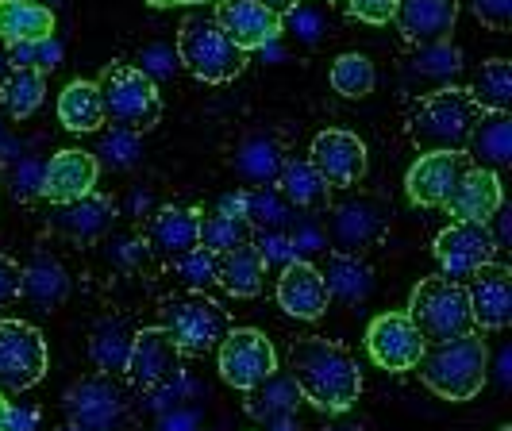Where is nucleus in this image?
<instances>
[{"mask_svg": "<svg viewBox=\"0 0 512 431\" xmlns=\"http://www.w3.org/2000/svg\"><path fill=\"white\" fill-rule=\"evenodd\" d=\"M289 381L297 389V397L308 401L316 412L328 416H343L362 393L359 362L351 351L335 339L324 335H308V339H293L289 347Z\"/></svg>", "mask_w": 512, "mask_h": 431, "instance_id": "obj_1", "label": "nucleus"}, {"mask_svg": "<svg viewBox=\"0 0 512 431\" xmlns=\"http://www.w3.org/2000/svg\"><path fill=\"white\" fill-rule=\"evenodd\" d=\"M424 385L443 401H474L486 389L489 347L482 335L466 331L447 343H428L424 358L416 362Z\"/></svg>", "mask_w": 512, "mask_h": 431, "instance_id": "obj_2", "label": "nucleus"}, {"mask_svg": "<svg viewBox=\"0 0 512 431\" xmlns=\"http://www.w3.org/2000/svg\"><path fill=\"white\" fill-rule=\"evenodd\" d=\"M482 108L474 104L470 89L439 85L436 93L412 104L409 139L420 151H466V139L478 124Z\"/></svg>", "mask_w": 512, "mask_h": 431, "instance_id": "obj_3", "label": "nucleus"}, {"mask_svg": "<svg viewBox=\"0 0 512 431\" xmlns=\"http://www.w3.org/2000/svg\"><path fill=\"white\" fill-rule=\"evenodd\" d=\"M174 54L189 74L197 81H208V85L235 81L247 66V54L231 43L212 16H189L178 27V51Z\"/></svg>", "mask_w": 512, "mask_h": 431, "instance_id": "obj_4", "label": "nucleus"}, {"mask_svg": "<svg viewBox=\"0 0 512 431\" xmlns=\"http://www.w3.org/2000/svg\"><path fill=\"white\" fill-rule=\"evenodd\" d=\"M409 320L428 343H447V339H459L466 331H474L466 285L443 278V274L424 278L409 297Z\"/></svg>", "mask_w": 512, "mask_h": 431, "instance_id": "obj_5", "label": "nucleus"}, {"mask_svg": "<svg viewBox=\"0 0 512 431\" xmlns=\"http://www.w3.org/2000/svg\"><path fill=\"white\" fill-rule=\"evenodd\" d=\"M101 93L104 120L112 127H128V131H151L162 116V97L158 85L135 66H108L97 81Z\"/></svg>", "mask_w": 512, "mask_h": 431, "instance_id": "obj_6", "label": "nucleus"}, {"mask_svg": "<svg viewBox=\"0 0 512 431\" xmlns=\"http://www.w3.org/2000/svg\"><path fill=\"white\" fill-rule=\"evenodd\" d=\"M162 331L174 339L181 355H208L220 347V339L231 331L228 312L205 293L170 297L162 305Z\"/></svg>", "mask_w": 512, "mask_h": 431, "instance_id": "obj_7", "label": "nucleus"}, {"mask_svg": "<svg viewBox=\"0 0 512 431\" xmlns=\"http://www.w3.org/2000/svg\"><path fill=\"white\" fill-rule=\"evenodd\" d=\"M66 420L81 431H120L128 424V389L112 374H85L62 393Z\"/></svg>", "mask_w": 512, "mask_h": 431, "instance_id": "obj_8", "label": "nucleus"}, {"mask_svg": "<svg viewBox=\"0 0 512 431\" xmlns=\"http://www.w3.org/2000/svg\"><path fill=\"white\" fill-rule=\"evenodd\" d=\"M216 362H220V378L243 393H255L278 374V351L255 328H231L216 347Z\"/></svg>", "mask_w": 512, "mask_h": 431, "instance_id": "obj_9", "label": "nucleus"}, {"mask_svg": "<svg viewBox=\"0 0 512 431\" xmlns=\"http://www.w3.org/2000/svg\"><path fill=\"white\" fill-rule=\"evenodd\" d=\"M51 366L47 339L24 320H0V393H24Z\"/></svg>", "mask_w": 512, "mask_h": 431, "instance_id": "obj_10", "label": "nucleus"}, {"mask_svg": "<svg viewBox=\"0 0 512 431\" xmlns=\"http://www.w3.org/2000/svg\"><path fill=\"white\" fill-rule=\"evenodd\" d=\"M385 228H389V208L382 197H347L332 208V220H328V239L339 254H362L366 247L382 243Z\"/></svg>", "mask_w": 512, "mask_h": 431, "instance_id": "obj_11", "label": "nucleus"}, {"mask_svg": "<svg viewBox=\"0 0 512 431\" xmlns=\"http://www.w3.org/2000/svg\"><path fill=\"white\" fill-rule=\"evenodd\" d=\"M366 351L370 358L389 370V374H405L416 370V362L428 351V339L416 331V324L409 320V312H382L370 320L366 328Z\"/></svg>", "mask_w": 512, "mask_h": 431, "instance_id": "obj_12", "label": "nucleus"}, {"mask_svg": "<svg viewBox=\"0 0 512 431\" xmlns=\"http://www.w3.org/2000/svg\"><path fill=\"white\" fill-rule=\"evenodd\" d=\"M308 162L316 166V174L324 178L328 189H351L366 178V166H370V154L355 131H343V127H328L312 139L308 147Z\"/></svg>", "mask_w": 512, "mask_h": 431, "instance_id": "obj_13", "label": "nucleus"}, {"mask_svg": "<svg viewBox=\"0 0 512 431\" xmlns=\"http://www.w3.org/2000/svg\"><path fill=\"white\" fill-rule=\"evenodd\" d=\"M497 254V239L489 224H474V220H455L451 228L436 235V262L443 278L466 281L474 270H482Z\"/></svg>", "mask_w": 512, "mask_h": 431, "instance_id": "obj_14", "label": "nucleus"}, {"mask_svg": "<svg viewBox=\"0 0 512 431\" xmlns=\"http://www.w3.org/2000/svg\"><path fill=\"white\" fill-rule=\"evenodd\" d=\"M470 170L466 151H424L405 174V193L420 208H443Z\"/></svg>", "mask_w": 512, "mask_h": 431, "instance_id": "obj_15", "label": "nucleus"}, {"mask_svg": "<svg viewBox=\"0 0 512 431\" xmlns=\"http://www.w3.org/2000/svg\"><path fill=\"white\" fill-rule=\"evenodd\" d=\"M178 362H181V351L174 347V339L166 331L143 328L135 331V339H131L124 370H128V381L135 389L154 393V389H162V385H170V381L178 378Z\"/></svg>", "mask_w": 512, "mask_h": 431, "instance_id": "obj_16", "label": "nucleus"}, {"mask_svg": "<svg viewBox=\"0 0 512 431\" xmlns=\"http://www.w3.org/2000/svg\"><path fill=\"white\" fill-rule=\"evenodd\" d=\"M220 31L228 35L239 51H258L270 47L274 39H282V12L258 4V0H216V16Z\"/></svg>", "mask_w": 512, "mask_h": 431, "instance_id": "obj_17", "label": "nucleus"}, {"mask_svg": "<svg viewBox=\"0 0 512 431\" xmlns=\"http://www.w3.org/2000/svg\"><path fill=\"white\" fill-rule=\"evenodd\" d=\"M466 285V301H470V316L478 331H501L512 320V278L505 266H482L474 270Z\"/></svg>", "mask_w": 512, "mask_h": 431, "instance_id": "obj_18", "label": "nucleus"}, {"mask_svg": "<svg viewBox=\"0 0 512 431\" xmlns=\"http://www.w3.org/2000/svg\"><path fill=\"white\" fill-rule=\"evenodd\" d=\"M197 235H201V212L197 208H158L147 228H143V251L154 254L158 262H178L181 254H189L197 247Z\"/></svg>", "mask_w": 512, "mask_h": 431, "instance_id": "obj_19", "label": "nucleus"}, {"mask_svg": "<svg viewBox=\"0 0 512 431\" xmlns=\"http://www.w3.org/2000/svg\"><path fill=\"white\" fill-rule=\"evenodd\" d=\"M97 174H101V162H97L93 154L77 151V147H66V151L51 154V162L43 166L39 197H47L51 204L81 201V197H89V193H93Z\"/></svg>", "mask_w": 512, "mask_h": 431, "instance_id": "obj_20", "label": "nucleus"}, {"mask_svg": "<svg viewBox=\"0 0 512 431\" xmlns=\"http://www.w3.org/2000/svg\"><path fill=\"white\" fill-rule=\"evenodd\" d=\"M459 20V0H397L393 24L412 47H432L447 43Z\"/></svg>", "mask_w": 512, "mask_h": 431, "instance_id": "obj_21", "label": "nucleus"}, {"mask_svg": "<svg viewBox=\"0 0 512 431\" xmlns=\"http://www.w3.org/2000/svg\"><path fill=\"white\" fill-rule=\"evenodd\" d=\"M278 305L282 312L297 316V320H320L332 297H328V285L324 274L308 262V258H293L289 266H282V278H278Z\"/></svg>", "mask_w": 512, "mask_h": 431, "instance_id": "obj_22", "label": "nucleus"}, {"mask_svg": "<svg viewBox=\"0 0 512 431\" xmlns=\"http://www.w3.org/2000/svg\"><path fill=\"white\" fill-rule=\"evenodd\" d=\"M505 204V193H501V178L493 170H482V166H470L466 178L459 181V189L451 193V201L443 204L455 220H474V224H489Z\"/></svg>", "mask_w": 512, "mask_h": 431, "instance_id": "obj_23", "label": "nucleus"}, {"mask_svg": "<svg viewBox=\"0 0 512 431\" xmlns=\"http://www.w3.org/2000/svg\"><path fill=\"white\" fill-rule=\"evenodd\" d=\"M466 158L470 166H482V170H505L512 162V120L509 112H482L478 124L466 139Z\"/></svg>", "mask_w": 512, "mask_h": 431, "instance_id": "obj_24", "label": "nucleus"}, {"mask_svg": "<svg viewBox=\"0 0 512 431\" xmlns=\"http://www.w3.org/2000/svg\"><path fill=\"white\" fill-rule=\"evenodd\" d=\"M54 35V12L43 0H0V39L12 43H43Z\"/></svg>", "mask_w": 512, "mask_h": 431, "instance_id": "obj_25", "label": "nucleus"}, {"mask_svg": "<svg viewBox=\"0 0 512 431\" xmlns=\"http://www.w3.org/2000/svg\"><path fill=\"white\" fill-rule=\"evenodd\" d=\"M112 216H116L112 201L89 193V197H81V201L58 204L51 224H54V231H62V235L85 243V239H97V235H104V231L112 228Z\"/></svg>", "mask_w": 512, "mask_h": 431, "instance_id": "obj_26", "label": "nucleus"}, {"mask_svg": "<svg viewBox=\"0 0 512 431\" xmlns=\"http://www.w3.org/2000/svg\"><path fill=\"white\" fill-rule=\"evenodd\" d=\"M24 270V278H20V297L27 301H35L39 308H58L66 301V293H70V278H66V270H62V262L51 258V254H35Z\"/></svg>", "mask_w": 512, "mask_h": 431, "instance_id": "obj_27", "label": "nucleus"}, {"mask_svg": "<svg viewBox=\"0 0 512 431\" xmlns=\"http://www.w3.org/2000/svg\"><path fill=\"white\" fill-rule=\"evenodd\" d=\"M58 120L66 131L77 135H89V131H101L104 124V108L101 93H97V81H70L58 97Z\"/></svg>", "mask_w": 512, "mask_h": 431, "instance_id": "obj_28", "label": "nucleus"}, {"mask_svg": "<svg viewBox=\"0 0 512 431\" xmlns=\"http://www.w3.org/2000/svg\"><path fill=\"white\" fill-rule=\"evenodd\" d=\"M216 281L228 289L231 297H258L262 293V281H266V262L258 258V251L251 243L247 247H235V251L220 254Z\"/></svg>", "mask_w": 512, "mask_h": 431, "instance_id": "obj_29", "label": "nucleus"}, {"mask_svg": "<svg viewBox=\"0 0 512 431\" xmlns=\"http://www.w3.org/2000/svg\"><path fill=\"white\" fill-rule=\"evenodd\" d=\"M285 151L274 135H247L235 151V170L239 178H247L251 185H270L282 174Z\"/></svg>", "mask_w": 512, "mask_h": 431, "instance_id": "obj_30", "label": "nucleus"}, {"mask_svg": "<svg viewBox=\"0 0 512 431\" xmlns=\"http://www.w3.org/2000/svg\"><path fill=\"white\" fill-rule=\"evenodd\" d=\"M320 274H324V285H328V297H339V301H347V305L366 301L370 289H374V270L362 262L359 254L335 251L332 258H328V270H320Z\"/></svg>", "mask_w": 512, "mask_h": 431, "instance_id": "obj_31", "label": "nucleus"}, {"mask_svg": "<svg viewBox=\"0 0 512 431\" xmlns=\"http://www.w3.org/2000/svg\"><path fill=\"white\" fill-rule=\"evenodd\" d=\"M47 97V74L31 70V66H12L0 81V104L12 120H27L39 112V104Z\"/></svg>", "mask_w": 512, "mask_h": 431, "instance_id": "obj_32", "label": "nucleus"}, {"mask_svg": "<svg viewBox=\"0 0 512 431\" xmlns=\"http://www.w3.org/2000/svg\"><path fill=\"white\" fill-rule=\"evenodd\" d=\"M274 185H278V197L285 204H293V208H316L328 197V185H324V178L316 174V166L308 158H285L282 174H278Z\"/></svg>", "mask_w": 512, "mask_h": 431, "instance_id": "obj_33", "label": "nucleus"}, {"mask_svg": "<svg viewBox=\"0 0 512 431\" xmlns=\"http://www.w3.org/2000/svg\"><path fill=\"white\" fill-rule=\"evenodd\" d=\"M131 339H135V331L128 328V320H124V316L101 320V324L93 328V339H89V358H93V366H97L101 374H116V370H124L128 351H131Z\"/></svg>", "mask_w": 512, "mask_h": 431, "instance_id": "obj_34", "label": "nucleus"}, {"mask_svg": "<svg viewBox=\"0 0 512 431\" xmlns=\"http://www.w3.org/2000/svg\"><path fill=\"white\" fill-rule=\"evenodd\" d=\"M470 97L482 112H509L512 104V66L505 58H489L482 62V70L474 74Z\"/></svg>", "mask_w": 512, "mask_h": 431, "instance_id": "obj_35", "label": "nucleus"}, {"mask_svg": "<svg viewBox=\"0 0 512 431\" xmlns=\"http://www.w3.org/2000/svg\"><path fill=\"white\" fill-rule=\"evenodd\" d=\"M255 228L243 220V216H224V212H201V235H197V247H205L212 254H228L235 247H247Z\"/></svg>", "mask_w": 512, "mask_h": 431, "instance_id": "obj_36", "label": "nucleus"}, {"mask_svg": "<svg viewBox=\"0 0 512 431\" xmlns=\"http://www.w3.org/2000/svg\"><path fill=\"white\" fill-rule=\"evenodd\" d=\"M374 62L359 51L339 54L332 62V89L347 101H362L370 89H374Z\"/></svg>", "mask_w": 512, "mask_h": 431, "instance_id": "obj_37", "label": "nucleus"}, {"mask_svg": "<svg viewBox=\"0 0 512 431\" xmlns=\"http://www.w3.org/2000/svg\"><path fill=\"white\" fill-rule=\"evenodd\" d=\"M101 162L108 170H131L139 158H143V139H139V131H128V127H112V131H104L101 135Z\"/></svg>", "mask_w": 512, "mask_h": 431, "instance_id": "obj_38", "label": "nucleus"}, {"mask_svg": "<svg viewBox=\"0 0 512 431\" xmlns=\"http://www.w3.org/2000/svg\"><path fill=\"white\" fill-rule=\"evenodd\" d=\"M243 220L251 224V228H262V224H270V228H278L285 220V201L270 189V185H255V189H247L243 193Z\"/></svg>", "mask_w": 512, "mask_h": 431, "instance_id": "obj_39", "label": "nucleus"}, {"mask_svg": "<svg viewBox=\"0 0 512 431\" xmlns=\"http://www.w3.org/2000/svg\"><path fill=\"white\" fill-rule=\"evenodd\" d=\"M216 262H220V254L205 251V247H193V251L181 254L178 262H174V274L189 285V293H205L208 285H216Z\"/></svg>", "mask_w": 512, "mask_h": 431, "instance_id": "obj_40", "label": "nucleus"}, {"mask_svg": "<svg viewBox=\"0 0 512 431\" xmlns=\"http://www.w3.org/2000/svg\"><path fill=\"white\" fill-rule=\"evenodd\" d=\"M466 4L489 31H509L512 27V0H466Z\"/></svg>", "mask_w": 512, "mask_h": 431, "instance_id": "obj_41", "label": "nucleus"}, {"mask_svg": "<svg viewBox=\"0 0 512 431\" xmlns=\"http://www.w3.org/2000/svg\"><path fill=\"white\" fill-rule=\"evenodd\" d=\"M462 66V54L447 43H432L424 47V58H420V74H455Z\"/></svg>", "mask_w": 512, "mask_h": 431, "instance_id": "obj_42", "label": "nucleus"}, {"mask_svg": "<svg viewBox=\"0 0 512 431\" xmlns=\"http://www.w3.org/2000/svg\"><path fill=\"white\" fill-rule=\"evenodd\" d=\"M347 12L362 20V24H374L382 27L393 20V12H397V0H347Z\"/></svg>", "mask_w": 512, "mask_h": 431, "instance_id": "obj_43", "label": "nucleus"}, {"mask_svg": "<svg viewBox=\"0 0 512 431\" xmlns=\"http://www.w3.org/2000/svg\"><path fill=\"white\" fill-rule=\"evenodd\" d=\"M20 278H24L20 262L8 258V254H0V308H8L12 301H20Z\"/></svg>", "mask_w": 512, "mask_h": 431, "instance_id": "obj_44", "label": "nucleus"}, {"mask_svg": "<svg viewBox=\"0 0 512 431\" xmlns=\"http://www.w3.org/2000/svg\"><path fill=\"white\" fill-rule=\"evenodd\" d=\"M258 258L270 266V262H282L289 266L293 258H297V247H293V239H285V235H262V243L255 247Z\"/></svg>", "mask_w": 512, "mask_h": 431, "instance_id": "obj_45", "label": "nucleus"}, {"mask_svg": "<svg viewBox=\"0 0 512 431\" xmlns=\"http://www.w3.org/2000/svg\"><path fill=\"white\" fill-rule=\"evenodd\" d=\"M143 66H135V70H143V74L151 77H162V74H174V66H178V54L166 51V47H151V51H143V58H139Z\"/></svg>", "mask_w": 512, "mask_h": 431, "instance_id": "obj_46", "label": "nucleus"}, {"mask_svg": "<svg viewBox=\"0 0 512 431\" xmlns=\"http://www.w3.org/2000/svg\"><path fill=\"white\" fill-rule=\"evenodd\" d=\"M54 66H58V43H51V39H43V43H31V70H39V74H51Z\"/></svg>", "mask_w": 512, "mask_h": 431, "instance_id": "obj_47", "label": "nucleus"}, {"mask_svg": "<svg viewBox=\"0 0 512 431\" xmlns=\"http://www.w3.org/2000/svg\"><path fill=\"white\" fill-rule=\"evenodd\" d=\"M158 431H197V416L174 405V412H166V416H162Z\"/></svg>", "mask_w": 512, "mask_h": 431, "instance_id": "obj_48", "label": "nucleus"}, {"mask_svg": "<svg viewBox=\"0 0 512 431\" xmlns=\"http://www.w3.org/2000/svg\"><path fill=\"white\" fill-rule=\"evenodd\" d=\"M35 424H39V408L8 405V431H35Z\"/></svg>", "mask_w": 512, "mask_h": 431, "instance_id": "obj_49", "label": "nucleus"}, {"mask_svg": "<svg viewBox=\"0 0 512 431\" xmlns=\"http://www.w3.org/2000/svg\"><path fill=\"white\" fill-rule=\"evenodd\" d=\"M151 8H189V4H216V0H147Z\"/></svg>", "mask_w": 512, "mask_h": 431, "instance_id": "obj_50", "label": "nucleus"}, {"mask_svg": "<svg viewBox=\"0 0 512 431\" xmlns=\"http://www.w3.org/2000/svg\"><path fill=\"white\" fill-rule=\"evenodd\" d=\"M258 4H266V8H274V12H285V8H293L297 0H258Z\"/></svg>", "mask_w": 512, "mask_h": 431, "instance_id": "obj_51", "label": "nucleus"}, {"mask_svg": "<svg viewBox=\"0 0 512 431\" xmlns=\"http://www.w3.org/2000/svg\"><path fill=\"white\" fill-rule=\"evenodd\" d=\"M8 70H12V66H8V47H4V39H0V81H4Z\"/></svg>", "mask_w": 512, "mask_h": 431, "instance_id": "obj_52", "label": "nucleus"}, {"mask_svg": "<svg viewBox=\"0 0 512 431\" xmlns=\"http://www.w3.org/2000/svg\"><path fill=\"white\" fill-rule=\"evenodd\" d=\"M0 431H8V401H4V393H0Z\"/></svg>", "mask_w": 512, "mask_h": 431, "instance_id": "obj_53", "label": "nucleus"}, {"mask_svg": "<svg viewBox=\"0 0 512 431\" xmlns=\"http://www.w3.org/2000/svg\"><path fill=\"white\" fill-rule=\"evenodd\" d=\"M324 431H362L359 424H347V420H339V424H328Z\"/></svg>", "mask_w": 512, "mask_h": 431, "instance_id": "obj_54", "label": "nucleus"}, {"mask_svg": "<svg viewBox=\"0 0 512 431\" xmlns=\"http://www.w3.org/2000/svg\"><path fill=\"white\" fill-rule=\"evenodd\" d=\"M58 431H81V428H74V424H66V428H58Z\"/></svg>", "mask_w": 512, "mask_h": 431, "instance_id": "obj_55", "label": "nucleus"}, {"mask_svg": "<svg viewBox=\"0 0 512 431\" xmlns=\"http://www.w3.org/2000/svg\"><path fill=\"white\" fill-rule=\"evenodd\" d=\"M501 431H512V428H501Z\"/></svg>", "mask_w": 512, "mask_h": 431, "instance_id": "obj_56", "label": "nucleus"}]
</instances>
